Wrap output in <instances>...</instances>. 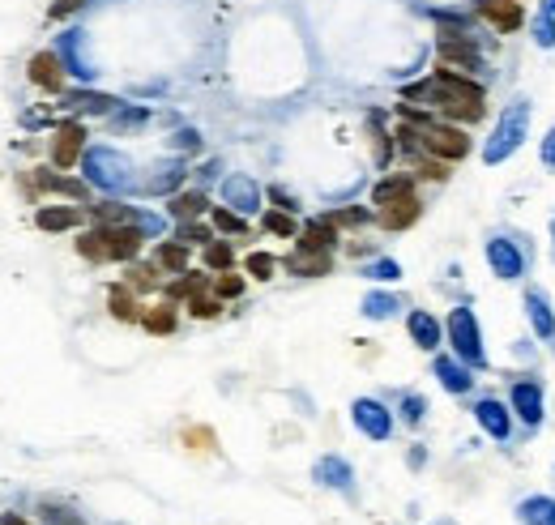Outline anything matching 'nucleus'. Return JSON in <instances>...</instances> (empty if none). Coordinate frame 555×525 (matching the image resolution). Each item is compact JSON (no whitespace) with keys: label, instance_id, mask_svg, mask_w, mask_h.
Wrapping results in <instances>:
<instances>
[{"label":"nucleus","instance_id":"58836bf2","mask_svg":"<svg viewBox=\"0 0 555 525\" xmlns=\"http://www.w3.org/2000/svg\"><path fill=\"white\" fill-rule=\"evenodd\" d=\"M248 274L252 278H274V257H269V252H252V257H248Z\"/></svg>","mask_w":555,"mask_h":525},{"label":"nucleus","instance_id":"473e14b6","mask_svg":"<svg viewBox=\"0 0 555 525\" xmlns=\"http://www.w3.org/2000/svg\"><path fill=\"white\" fill-rule=\"evenodd\" d=\"M43 525H82V513H73V508H60V504H43Z\"/></svg>","mask_w":555,"mask_h":525},{"label":"nucleus","instance_id":"423d86ee","mask_svg":"<svg viewBox=\"0 0 555 525\" xmlns=\"http://www.w3.org/2000/svg\"><path fill=\"white\" fill-rule=\"evenodd\" d=\"M82 171L94 188L103 193H129L133 188V163L124 158L120 150H107V146H94L82 154Z\"/></svg>","mask_w":555,"mask_h":525},{"label":"nucleus","instance_id":"4be33fe9","mask_svg":"<svg viewBox=\"0 0 555 525\" xmlns=\"http://www.w3.org/2000/svg\"><path fill=\"white\" fill-rule=\"evenodd\" d=\"M287 269H291V274H299V278H321V274H329V269H333V261H329V252L295 248L291 257H287Z\"/></svg>","mask_w":555,"mask_h":525},{"label":"nucleus","instance_id":"f03ea898","mask_svg":"<svg viewBox=\"0 0 555 525\" xmlns=\"http://www.w3.org/2000/svg\"><path fill=\"white\" fill-rule=\"evenodd\" d=\"M372 205H376V218L385 231H406L415 227L423 205L415 197V188H410V180H402V175H389V180H380L372 188Z\"/></svg>","mask_w":555,"mask_h":525},{"label":"nucleus","instance_id":"e433bc0d","mask_svg":"<svg viewBox=\"0 0 555 525\" xmlns=\"http://www.w3.org/2000/svg\"><path fill=\"white\" fill-rule=\"evenodd\" d=\"M146 329H150V333H171V329H176V312H171V308L146 312Z\"/></svg>","mask_w":555,"mask_h":525},{"label":"nucleus","instance_id":"ddd939ff","mask_svg":"<svg viewBox=\"0 0 555 525\" xmlns=\"http://www.w3.org/2000/svg\"><path fill=\"white\" fill-rule=\"evenodd\" d=\"M474 419H479V427L491 440H509L513 436V406H504L500 397H483V402L474 406Z\"/></svg>","mask_w":555,"mask_h":525},{"label":"nucleus","instance_id":"dca6fc26","mask_svg":"<svg viewBox=\"0 0 555 525\" xmlns=\"http://www.w3.org/2000/svg\"><path fill=\"white\" fill-rule=\"evenodd\" d=\"M82 146H86V129H82V124H77V120L60 124V129H56V146H52L56 167H73V163H82Z\"/></svg>","mask_w":555,"mask_h":525},{"label":"nucleus","instance_id":"0eeeda50","mask_svg":"<svg viewBox=\"0 0 555 525\" xmlns=\"http://www.w3.org/2000/svg\"><path fill=\"white\" fill-rule=\"evenodd\" d=\"M444 333H449L453 355L462 359V363H470V368H483V363H487L483 333H479V316H474L470 308H453V312H449V325H444Z\"/></svg>","mask_w":555,"mask_h":525},{"label":"nucleus","instance_id":"c85d7f7f","mask_svg":"<svg viewBox=\"0 0 555 525\" xmlns=\"http://www.w3.org/2000/svg\"><path fill=\"white\" fill-rule=\"evenodd\" d=\"M201 210H205V197H201V193H176V197H171V205H167V214L180 218V222L197 218Z\"/></svg>","mask_w":555,"mask_h":525},{"label":"nucleus","instance_id":"8fccbe9b","mask_svg":"<svg viewBox=\"0 0 555 525\" xmlns=\"http://www.w3.org/2000/svg\"><path fill=\"white\" fill-rule=\"evenodd\" d=\"M338 222H346V227H359V222H368V214H363V210H342Z\"/></svg>","mask_w":555,"mask_h":525},{"label":"nucleus","instance_id":"1a4fd4ad","mask_svg":"<svg viewBox=\"0 0 555 525\" xmlns=\"http://www.w3.org/2000/svg\"><path fill=\"white\" fill-rule=\"evenodd\" d=\"M351 423H355L368 440H389V436H393V415L376 402V397H359V402L351 406Z\"/></svg>","mask_w":555,"mask_h":525},{"label":"nucleus","instance_id":"9d476101","mask_svg":"<svg viewBox=\"0 0 555 525\" xmlns=\"http://www.w3.org/2000/svg\"><path fill=\"white\" fill-rule=\"evenodd\" d=\"M440 60L444 65H462L466 73H474V69H483V52L474 47V39H466L462 30H440Z\"/></svg>","mask_w":555,"mask_h":525},{"label":"nucleus","instance_id":"bb28decb","mask_svg":"<svg viewBox=\"0 0 555 525\" xmlns=\"http://www.w3.org/2000/svg\"><path fill=\"white\" fill-rule=\"evenodd\" d=\"M73 111H90V116H103V111H111V107H120L111 94H99V90H77V94H69L65 99Z\"/></svg>","mask_w":555,"mask_h":525},{"label":"nucleus","instance_id":"c756f323","mask_svg":"<svg viewBox=\"0 0 555 525\" xmlns=\"http://www.w3.org/2000/svg\"><path fill=\"white\" fill-rule=\"evenodd\" d=\"M154 261L163 269H171V274H184V269H188V248L184 244H158Z\"/></svg>","mask_w":555,"mask_h":525},{"label":"nucleus","instance_id":"f8f14e48","mask_svg":"<svg viewBox=\"0 0 555 525\" xmlns=\"http://www.w3.org/2000/svg\"><path fill=\"white\" fill-rule=\"evenodd\" d=\"M479 13L491 30H500V35H513V30L526 26V9H521V0H479Z\"/></svg>","mask_w":555,"mask_h":525},{"label":"nucleus","instance_id":"864d4df0","mask_svg":"<svg viewBox=\"0 0 555 525\" xmlns=\"http://www.w3.org/2000/svg\"><path fill=\"white\" fill-rule=\"evenodd\" d=\"M543 13H551V18H555V0H543Z\"/></svg>","mask_w":555,"mask_h":525},{"label":"nucleus","instance_id":"603ef678","mask_svg":"<svg viewBox=\"0 0 555 525\" xmlns=\"http://www.w3.org/2000/svg\"><path fill=\"white\" fill-rule=\"evenodd\" d=\"M0 525H35V521H22V517H13V513H5V517H0Z\"/></svg>","mask_w":555,"mask_h":525},{"label":"nucleus","instance_id":"39448f33","mask_svg":"<svg viewBox=\"0 0 555 525\" xmlns=\"http://www.w3.org/2000/svg\"><path fill=\"white\" fill-rule=\"evenodd\" d=\"M141 240H146L141 227H103V231L82 235L77 252H82L86 261H133L141 252Z\"/></svg>","mask_w":555,"mask_h":525},{"label":"nucleus","instance_id":"6ab92c4d","mask_svg":"<svg viewBox=\"0 0 555 525\" xmlns=\"http://www.w3.org/2000/svg\"><path fill=\"white\" fill-rule=\"evenodd\" d=\"M406 329H410V342H415L419 350H436L440 342H444V329H440V321L432 312H410L406 316Z\"/></svg>","mask_w":555,"mask_h":525},{"label":"nucleus","instance_id":"aec40b11","mask_svg":"<svg viewBox=\"0 0 555 525\" xmlns=\"http://www.w3.org/2000/svg\"><path fill=\"white\" fill-rule=\"evenodd\" d=\"M526 316H530V325H534L538 338H543V342H555V312H551V304H547L543 291H530V295H526Z\"/></svg>","mask_w":555,"mask_h":525},{"label":"nucleus","instance_id":"2eb2a0df","mask_svg":"<svg viewBox=\"0 0 555 525\" xmlns=\"http://www.w3.org/2000/svg\"><path fill=\"white\" fill-rule=\"evenodd\" d=\"M509 406H513V415L526 427L543 423V389H538L534 380H517L513 393H509Z\"/></svg>","mask_w":555,"mask_h":525},{"label":"nucleus","instance_id":"6e6552de","mask_svg":"<svg viewBox=\"0 0 555 525\" xmlns=\"http://www.w3.org/2000/svg\"><path fill=\"white\" fill-rule=\"evenodd\" d=\"M487 265H491V274H496V278L517 282L521 274H526V252H521L513 240L496 235V240H487Z\"/></svg>","mask_w":555,"mask_h":525},{"label":"nucleus","instance_id":"f3484780","mask_svg":"<svg viewBox=\"0 0 555 525\" xmlns=\"http://www.w3.org/2000/svg\"><path fill=\"white\" fill-rule=\"evenodd\" d=\"M65 60H60L56 52H39L35 60H30V82H35V86H43V90H60V86H65Z\"/></svg>","mask_w":555,"mask_h":525},{"label":"nucleus","instance_id":"72a5a7b5","mask_svg":"<svg viewBox=\"0 0 555 525\" xmlns=\"http://www.w3.org/2000/svg\"><path fill=\"white\" fill-rule=\"evenodd\" d=\"M107 304H111V316H120V321H133V316H137L133 295L120 291V286H111V299H107Z\"/></svg>","mask_w":555,"mask_h":525},{"label":"nucleus","instance_id":"a18cd8bd","mask_svg":"<svg viewBox=\"0 0 555 525\" xmlns=\"http://www.w3.org/2000/svg\"><path fill=\"white\" fill-rule=\"evenodd\" d=\"M176 150H201V137H197L193 129H184V133H176Z\"/></svg>","mask_w":555,"mask_h":525},{"label":"nucleus","instance_id":"f257e3e1","mask_svg":"<svg viewBox=\"0 0 555 525\" xmlns=\"http://www.w3.org/2000/svg\"><path fill=\"white\" fill-rule=\"evenodd\" d=\"M406 103H423V107H432L440 111V116H449V120H479L483 116V103H487V94L479 82H470V77L462 73H453V69H440L432 73L427 82H415V86H406Z\"/></svg>","mask_w":555,"mask_h":525},{"label":"nucleus","instance_id":"de8ad7c7","mask_svg":"<svg viewBox=\"0 0 555 525\" xmlns=\"http://www.w3.org/2000/svg\"><path fill=\"white\" fill-rule=\"evenodd\" d=\"M538 154H543V163H547V167H555V129L543 137V146H538Z\"/></svg>","mask_w":555,"mask_h":525},{"label":"nucleus","instance_id":"49530a36","mask_svg":"<svg viewBox=\"0 0 555 525\" xmlns=\"http://www.w3.org/2000/svg\"><path fill=\"white\" fill-rule=\"evenodd\" d=\"M82 5H86V0H56V5H52V18H69V13L82 9Z\"/></svg>","mask_w":555,"mask_h":525},{"label":"nucleus","instance_id":"a211bd4d","mask_svg":"<svg viewBox=\"0 0 555 525\" xmlns=\"http://www.w3.org/2000/svg\"><path fill=\"white\" fill-rule=\"evenodd\" d=\"M474 368L470 363H462L457 355H440L436 359V376H440V385L449 389V393H470L474 389V376H470Z\"/></svg>","mask_w":555,"mask_h":525},{"label":"nucleus","instance_id":"4c0bfd02","mask_svg":"<svg viewBox=\"0 0 555 525\" xmlns=\"http://www.w3.org/2000/svg\"><path fill=\"white\" fill-rule=\"evenodd\" d=\"M534 43L538 47H555V18H551V13H538V18H534Z\"/></svg>","mask_w":555,"mask_h":525},{"label":"nucleus","instance_id":"c9c22d12","mask_svg":"<svg viewBox=\"0 0 555 525\" xmlns=\"http://www.w3.org/2000/svg\"><path fill=\"white\" fill-rule=\"evenodd\" d=\"M231 248L227 244H205V265H210V269H218V274H227V269H231Z\"/></svg>","mask_w":555,"mask_h":525},{"label":"nucleus","instance_id":"2f4dec72","mask_svg":"<svg viewBox=\"0 0 555 525\" xmlns=\"http://www.w3.org/2000/svg\"><path fill=\"white\" fill-rule=\"evenodd\" d=\"M214 227H218V231L240 235V231H248V222H244V214H235L231 205H218V210H214Z\"/></svg>","mask_w":555,"mask_h":525},{"label":"nucleus","instance_id":"f704fd0d","mask_svg":"<svg viewBox=\"0 0 555 525\" xmlns=\"http://www.w3.org/2000/svg\"><path fill=\"white\" fill-rule=\"evenodd\" d=\"M363 278H372V282H398L402 278V265L398 261H372L368 269H363Z\"/></svg>","mask_w":555,"mask_h":525},{"label":"nucleus","instance_id":"7ed1b4c3","mask_svg":"<svg viewBox=\"0 0 555 525\" xmlns=\"http://www.w3.org/2000/svg\"><path fill=\"white\" fill-rule=\"evenodd\" d=\"M526 137H530V103H526V99H513L509 107L500 111L496 129H491V137H487L483 163H487V167L509 163V158H513L521 146H526Z\"/></svg>","mask_w":555,"mask_h":525},{"label":"nucleus","instance_id":"79ce46f5","mask_svg":"<svg viewBox=\"0 0 555 525\" xmlns=\"http://www.w3.org/2000/svg\"><path fill=\"white\" fill-rule=\"evenodd\" d=\"M137 124H146V111H141V107L116 111V129H137Z\"/></svg>","mask_w":555,"mask_h":525},{"label":"nucleus","instance_id":"7c9ffc66","mask_svg":"<svg viewBox=\"0 0 555 525\" xmlns=\"http://www.w3.org/2000/svg\"><path fill=\"white\" fill-rule=\"evenodd\" d=\"M393 312H398V299L385 295V291H372L368 299H363V316H368V321H385V316H393Z\"/></svg>","mask_w":555,"mask_h":525},{"label":"nucleus","instance_id":"c03bdc74","mask_svg":"<svg viewBox=\"0 0 555 525\" xmlns=\"http://www.w3.org/2000/svg\"><path fill=\"white\" fill-rule=\"evenodd\" d=\"M240 291H244V282H240V278H227V274L218 278V295H227V299H231V295H240Z\"/></svg>","mask_w":555,"mask_h":525},{"label":"nucleus","instance_id":"5701e85b","mask_svg":"<svg viewBox=\"0 0 555 525\" xmlns=\"http://www.w3.org/2000/svg\"><path fill=\"white\" fill-rule=\"evenodd\" d=\"M39 188L60 193V197H73V201L90 197V180H69V175H56V171H39Z\"/></svg>","mask_w":555,"mask_h":525},{"label":"nucleus","instance_id":"ea45409f","mask_svg":"<svg viewBox=\"0 0 555 525\" xmlns=\"http://www.w3.org/2000/svg\"><path fill=\"white\" fill-rule=\"evenodd\" d=\"M265 231H274V235H295V218L287 210H274V214H265Z\"/></svg>","mask_w":555,"mask_h":525},{"label":"nucleus","instance_id":"b1692460","mask_svg":"<svg viewBox=\"0 0 555 525\" xmlns=\"http://www.w3.org/2000/svg\"><path fill=\"white\" fill-rule=\"evenodd\" d=\"M35 222L43 231H73L77 222H82V210H73V205H43Z\"/></svg>","mask_w":555,"mask_h":525},{"label":"nucleus","instance_id":"5fc2aeb1","mask_svg":"<svg viewBox=\"0 0 555 525\" xmlns=\"http://www.w3.org/2000/svg\"><path fill=\"white\" fill-rule=\"evenodd\" d=\"M551 235H555V218H551Z\"/></svg>","mask_w":555,"mask_h":525},{"label":"nucleus","instance_id":"4468645a","mask_svg":"<svg viewBox=\"0 0 555 525\" xmlns=\"http://www.w3.org/2000/svg\"><path fill=\"white\" fill-rule=\"evenodd\" d=\"M56 56L65 60V69H69L73 77H82V82H90V77L99 73V69H94V60L86 56V35H82V30H69V35H60Z\"/></svg>","mask_w":555,"mask_h":525},{"label":"nucleus","instance_id":"20e7f679","mask_svg":"<svg viewBox=\"0 0 555 525\" xmlns=\"http://www.w3.org/2000/svg\"><path fill=\"white\" fill-rule=\"evenodd\" d=\"M410 120H419V129H402V137L410 141V146L427 150L432 158H440V163H457V158L470 154V137L457 129V124H436V120H423L410 111Z\"/></svg>","mask_w":555,"mask_h":525},{"label":"nucleus","instance_id":"a878e982","mask_svg":"<svg viewBox=\"0 0 555 525\" xmlns=\"http://www.w3.org/2000/svg\"><path fill=\"white\" fill-rule=\"evenodd\" d=\"M333 240H338V231H333L329 218H316V222H308V227L299 231V248H308V252H329Z\"/></svg>","mask_w":555,"mask_h":525},{"label":"nucleus","instance_id":"37998d69","mask_svg":"<svg viewBox=\"0 0 555 525\" xmlns=\"http://www.w3.org/2000/svg\"><path fill=\"white\" fill-rule=\"evenodd\" d=\"M180 244H210V231L205 227H180Z\"/></svg>","mask_w":555,"mask_h":525},{"label":"nucleus","instance_id":"9b49d317","mask_svg":"<svg viewBox=\"0 0 555 525\" xmlns=\"http://www.w3.org/2000/svg\"><path fill=\"white\" fill-rule=\"evenodd\" d=\"M222 205H231L235 214H257L261 210V188L252 175H227L222 180Z\"/></svg>","mask_w":555,"mask_h":525},{"label":"nucleus","instance_id":"a19ab883","mask_svg":"<svg viewBox=\"0 0 555 525\" xmlns=\"http://www.w3.org/2000/svg\"><path fill=\"white\" fill-rule=\"evenodd\" d=\"M423 410H427V402H423L419 393H406L402 397V419L406 423H423Z\"/></svg>","mask_w":555,"mask_h":525},{"label":"nucleus","instance_id":"09e8293b","mask_svg":"<svg viewBox=\"0 0 555 525\" xmlns=\"http://www.w3.org/2000/svg\"><path fill=\"white\" fill-rule=\"evenodd\" d=\"M269 197H274V201H278V210H287V214H295V210H299V201H295V197H287L282 188H274Z\"/></svg>","mask_w":555,"mask_h":525},{"label":"nucleus","instance_id":"393cba45","mask_svg":"<svg viewBox=\"0 0 555 525\" xmlns=\"http://www.w3.org/2000/svg\"><path fill=\"white\" fill-rule=\"evenodd\" d=\"M517 521L521 525H555V500L551 496H530L517 504Z\"/></svg>","mask_w":555,"mask_h":525},{"label":"nucleus","instance_id":"412c9836","mask_svg":"<svg viewBox=\"0 0 555 525\" xmlns=\"http://www.w3.org/2000/svg\"><path fill=\"white\" fill-rule=\"evenodd\" d=\"M312 474H316V483H321V487H333V491H351V479H355L351 466H346L342 457H321Z\"/></svg>","mask_w":555,"mask_h":525},{"label":"nucleus","instance_id":"3c124183","mask_svg":"<svg viewBox=\"0 0 555 525\" xmlns=\"http://www.w3.org/2000/svg\"><path fill=\"white\" fill-rule=\"evenodd\" d=\"M193 312L197 316H218V304L214 299H193Z\"/></svg>","mask_w":555,"mask_h":525},{"label":"nucleus","instance_id":"cd10ccee","mask_svg":"<svg viewBox=\"0 0 555 525\" xmlns=\"http://www.w3.org/2000/svg\"><path fill=\"white\" fill-rule=\"evenodd\" d=\"M176 184H184V163H167V167H158V175L146 180V193H171Z\"/></svg>","mask_w":555,"mask_h":525}]
</instances>
